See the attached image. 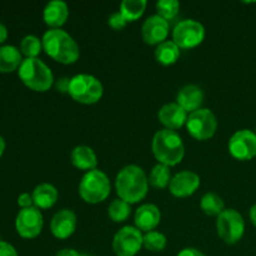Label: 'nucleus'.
Wrapping results in <instances>:
<instances>
[{
    "label": "nucleus",
    "instance_id": "0eeeda50",
    "mask_svg": "<svg viewBox=\"0 0 256 256\" xmlns=\"http://www.w3.org/2000/svg\"><path fill=\"white\" fill-rule=\"evenodd\" d=\"M216 230L225 244L234 245L244 236L245 222L239 212L235 209H225L218 216Z\"/></svg>",
    "mask_w": 256,
    "mask_h": 256
},
{
    "label": "nucleus",
    "instance_id": "f257e3e1",
    "mask_svg": "<svg viewBox=\"0 0 256 256\" xmlns=\"http://www.w3.org/2000/svg\"><path fill=\"white\" fill-rule=\"evenodd\" d=\"M115 189L119 199L128 204L142 202L149 190V179L144 170L138 165H126L115 179Z\"/></svg>",
    "mask_w": 256,
    "mask_h": 256
},
{
    "label": "nucleus",
    "instance_id": "ddd939ff",
    "mask_svg": "<svg viewBox=\"0 0 256 256\" xmlns=\"http://www.w3.org/2000/svg\"><path fill=\"white\" fill-rule=\"evenodd\" d=\"M169 35V22L159 15H152L144 22L142 26V36L146 44L159 45L166 42Z\"/></svg>",
    "mask_w": 256,
    "mask_h": 256
},
{
    "label": "nucleus",
    "instance_id": "f03ea898",
    "mask_svg": "<svg viewBox=\"0 0 256 256\" xmlns=\"http://www.w3.org/2000/svg\"><path fill=\"white\" fill-rule=\"evenodd\" d=\"M42 49L55 62L62 64H74L80 56L78 42L72 35L62 29H50L42 35Z\"/></svg>",
    "mask_w": 256,
    "mask_h": 256
},
{
    "label": "nucleus",
    "instance_id": "393cba45",
    "mask_svg": "<svg viewBox=\"0 0 256 256\" xmlns=\"http://www.w3.org/2000/svg\"><path fill=\"white\" fill-rule=\"evenodd\" d=\"M148 179H149V184L155 189H165L166 186H169L170 182H172L170 168L164 164H156L152 169Z\"/></svg>",
    "mask_w": 256,
    "mask_h": 256
},
{
    "label": "nucleus",
    "instance_id": "2eb2a0df",
    "mask_svg": "<svg viewBox=\"0 0 256 256\" xmlns=\"http://www.w3.org/2000/svg\"><path fill=\"white\" fill-rule=\"evenodd\" d=\"M76 224V214L70 209H62L52 216V222H50V230L56 239L64 240L74 234Z\"/></svg>",
    "mask_w": 256,
    "mask_h": 256
},
{
    "label": "nucleus",
    "instance_id": "6e6552de",
    "mask_svg": "<svg viewBox=\"0 0 256 256\" xmlns=\"http://www.w3.org/2000/svg\"><path fill=\"white\" fill-rule=\"evenodd\" d=\"M188 132L194 139L204 142L214 136L218 129V120L214 112L209 109H199L188 116Z\"/></svg>",
    "mask_w": 256,
    "mask_h": 256
},
{
    "label": "nucleus",
    "instance_id": "72a5a7b5",
    "mask_svg": "<svg viewBox=\"0 0 256 256\" xmlns=\"http://www.w3.org/2000/svg\"><path fill=\"white\" fill-rule=\"evenodd\" d=\"M178 256H206L202 252L195 248H185L178 254Z\"/></svg>",
    "mask_w": 256,
    "mask_h": 256
},
{
    "label": "nucleus",
    "instance_id": "39448f33",
    "mask_svg": "<svg viewBox=\"0 0 256 256\" xmlns=\"http://www.w3.org/2000/svg\"><path fill=\"white\" fill-rule=\"evenodd\" d=\"M112 185L108 175L99 169L85 172L79 184V195L88 204H99L110 194Z\"/></svg>",
    "mask_w": 256,
    "mask_h": 256
},
{
    "label": "nucleus",
    "instance_id": "473e14b6",
    "mask_svg": "<svg viewBox=\"0 0 256 256\" xmlns=\"http://www.w3.org/2000/svg\"><path fill=\"white\" fill-rule=\"evenodd\" d=\"M18 204L22 209H26V208H32L34 202H32V196L28 192H22V194L19 195L18 198Z\"/></svg>",
    "mask_w": 256,
    "mask_h": 256
},
{
    "label": "nucleus",
    "instance_id": "4468645a",
    "mask_svg": "<svg viewBox=\"0 0 256 256\" xmlns=\"http://www.w3.org/2000/svg\"><path fill=\"white\" fill-rule=\"evenodd\" d=\"M200 186V176L194 172H180L172 178L169 190L174 196L188 198L194 194Z\"/></svg>",
    "mask_w": 256,
    "mask_h": 256
},
{
    "label": "nucleus",
    "instance_id": "20e7f679",
    "mask_svg": "<svg viewBox=\"0 0 256 256\" xmlns=\"http://www.w3.org/2000/svg\"><path fill=\"white\" fill-rule=\"evenodd\" d=\"M19 78L34 92H48L54 84V75L50 68L39 58H26L19 68Z\"/></svg>",
    "mask_w": 256,
    "mask_h": 256
},
{
    "label": "nucleus",
    "instance_id": "a878e982",
    "mask_svg": "<svg viewBox=\"0 0 256 256\" xmlns=\"http://www.w3.org/2000/svg\"><path fill=\"white\" fill-rule=\"evenodd\" d=\"M200 208L209 216H219L225 210L224 200L214 192H206L200 200Z\"/></svg>",
    "mask_w": 256,
    "mask_h": 256
},
{
    "label": "nucleus",
    "instance_id": "aec40b11",
    "mask_svg": "<svg viewBox=\"0 0 256 256\" xmlns=\"http://www.w3.org/2000/svg\"><path fill=\"white\" fill-rule=\"evenodd\" d=\"M32 196L34 205L38 209H49L56 204L59 192L54 185L49 182H42L32 190Z\"/></svg>",
    "mask_w": 256,
    "mask_h": 256
},
{
    "label": "nucleus",
    "instance_id": "2f4dec72",
    "mask_svg": "<svg viewBox=\"0 0 256 256\" xmlns=\"http://www.w3.org/2000/svg\"><path fill=\"white\" fill-rule=\"evenodd\" d=\"M0 256H19L16 249L12 244L0 240Z\"/></svg>",
    "mask_w": 256,
    "mask_h": 256
},
{
    "label": "nucleus",
    "instance_id": "f8f14e48",
    "mask_svg": "<svg viewBox=\"0 0 256 256\" xmlns=\"http://www.w3.org/2000/svg\"><path fill=\"white\" fill-rule=\"evenodd\" d=\"M229 152L238 160H252L256 156V134L252 130L242 129L230 138Z\"/></svg>",
    "mask_w": 256,
    "mask_h": 256
},
{
    "label": "nucleus",
    "instance_id": "bb28decb",
    "mask_svg": "<svg viewBox=\"0 0 256 256\" xmlns=\"http://www.w3.org/2000/svg\"><path fill=\"white\" fill-rule=\"evenodd\" d=\"M130 204L122 199H115L110 202L109 208H108V214H109L110 219L115 222H122L130 216Z\"/></svg>",
    "mask_w": 256,
    "mask_h": 256
},
{
    "label": "nucleus",
    "instance_id": "423d86ee",
    "mask_svg": "<svg viewBox=\"0 0 256 256\" xmlns=\"http://www.w3.org/2000/svg\"><path fill=\"white\" fill-rule=\"evenodd\" d=\"M102 84L92 75L78 74L70 79L68 94L80 104H95L102 99Z\"/></svg>",
    "mask_w": 256,
    "mask_h": 256
},
{
    "label": "nucleus",
    "instance_id": "7c9ffc66",
    "mask_svg": "<svg viewBox=\"0 0 256 256\" xmlns=\"http://www.w3.org/2000/svg\"><path fill=\"white\" fill-rule=\"evenodd\" d=\"M126 22V19L122 16V14L120 12H112V14L108 18V24H109L114 30L124 29Z\"/></svg>",
    "mask_w": 256,
    "mask_h": 256
},
{
    "label": "nucleus",
    "instance_id": "9b49d317",
    "mask_svg": "<svg viewBox=\"0 0 256 256\" xmlns=\"http://www.w3.org/2000/svg\"><path fill=\"white\" fill-rule=\"evenodd\" d=\"M44 219L36 206L22 209L15 219V228L19 235L25 239H34L42 232Z\"/></svg>",
    "mask_w": 256,
    "mask_h": 256
},
{
    "label": "nucleus",
    "instance_id": "e433bc0d",
    "mask_svg": "<svg viewBox=\"0 0 256 256\" xmlns=\"http://www.w3.org/2000/svg\"><path fill=\"white\" fill-rule=\"evenodd\" d=\"M8 38V29L2 22H0V42H4Z\"/></svg>",
    "mask_w": 256,
    "mask_h": 256
},
{
    "label": "nucleus",
    "instance_id": "6ab92c4d",
    "mask_svg": "<svg viewBox=\"0 0 256 256\" xmlns=\"http://www.w3.org/2000/svg\"><path fill=\"white\" fill-rule=\"evenodd\" d=\"M204 102V92L196 85H185L176 95V104H179L186 112H194L202 109Z\"/></svg>",
    "mask_w": 256,
    "mask_h": 256
},
{
    "label": "nucleus",
    "instance_id": "b1692460",
    "mask_svg": "<svg viewBox=\"0 0 256 256\" xmlns=\"http://www.w3.org/2000/svg\"><path fill=\"white\" fill-rule=\"evenodd\" d=\"M146 5V0H124L120 4V12L126 22H135L142 16Z\"/></svg>",
    "mask_w": 256,
    "mask_h": 256
},
{
    "label": "nucleus",
    "instance_id": "5701e85b",
    "mask_svg": "<svg viewBox=\"0 0 256 256\" xmlns=\"http://www.w3.org/2000/svg\"><path fill=\"white\" fill-rule=\"evenodd\" d=\"M180 56V48L175 44L174 42H162L155 49V59L159 64L165 65H172L178 62Z\"/></svg>",
    "mask_w": 256,
    "mask_h": 256
},
{
    "label": "nucleus",
    "instance_id": "1a4fd4ad",
    "mask_svg": "<svg viewBox=\"0 0 256 256\" xmlns=\"http://www.w3.org/2000/svg\"><path fill=\"white\" fill-rule=\"evenodd\" d=\"M205 38V29L202 22L186 19L175 25L172 30V42L180 49H192L202 42Z\"/></svg>",
    "mask_w": 256,
    "mask_h": 256
},
{
    "label": "nucleus",
    "instance_id": "c9c22d12",
    "mask_svg": "<svg viewBox=\"0 0 256 256\" xmlns=\"http://www.w3.org/2000/svg\"><path fill=\"white\" fill-rule=\"evenodd\" d=\"M56 256H82V254H80L74 249H62L58 252Z\"/></svg>",
    "mask_w": 256,
    "mask_h": 256
},
{
    "label": "nucleus",
    "instance_id": "f3484780",
    "mask_svg": "<svg viewBox=\"0 0 256 256\" xmlns=\"http://www.w3.org/2000/svg\"><path fill=\"white\" fill-rule=\"evenodd\" d=\"M135 228L140 232H152L162 220V214L156 205L154 204H144L138 208L135 212Z\"/></svg>",
    "mask_w": 256,
    "mask_h": 256
},
{
    "label": "nucleus",
    "instance_id": "4c0bfd02",
    "mask_svg": "<svg viewBox=\"0 0 256 256\" xmlns=\"http://www.w3.org/2000/svg\"><path fill=\"white\" fill-rule=\"evenodd\" d=\"M250 220H252V225L256 228V204L252 205L250 209Z\"/></svg>",
    "mask_w": 256,
    "mask_h": 256
},
{
    "label": "nucleus",
    "instance_id": "c85d7f7f",
    "mask_svg": "<svg viewBox=\"0 0 256 256\" xmlns=\"http://www.w3.org/2000/svg\"><path fill=\"white\" fill-rule=\"evenodd\" d=\"M42 42L35 35H26L20 42V52L26 58H38L42 52Z\"/></svg>",
    "mask_w": 256,
    "mask_h": 256
},
{
    "label": "nucleus",
    "instance_id": "a211bd4d",
    "mask_svg": "<svg viewBox=\"0 0 256 256\" xmlns=\"http://www.w3.org/2000/svg\"><path fill=\"white\" fill-rule=\"evenodd\" d=\"M69 16V8L66 2L62 0H52L49 2L44 8L42 18L48 26L52 29H60L66 22Z\"/></svg>",
    "mask_w": 256,
    "mask_h": 256
},
{
    "label": "nucleus",
    "instance_id": "9d476101",
    "mask_svg": "<svg viewBox=\"0 0 256 256\" xmlns=\"http://www.w3.org/2000/svg\"><path fill=\"white\" fill-rule=\"evenodd\" d=\"M142 238L138 228L124 226L112 239V250L116 256H135L142 248Z\"/></svg>",
    "mask_w": 256,
    "mask_h": 256
},
{
    "label": "nucleus",
    "instance_id": "7ed1b4c3",
    "mask_svg": "<svg viewBox=\"0 0 256 256\" xmlns=\"http://www.w3.org/2000/svg\"><path fill=\"white\" fill-rule=\"evenodd\" d=\"M152 152L159 164L175 166L180 164L185 155V146L182 138L174 130H159L152 138Z\"/></svg>",
    "mask_w": 256,
    "mask_h": 256
},
{
    "label": "nucleus",
    "instance_id": "f704fd0d",
    "mask_svg": "<svg viewBox=\"0 0 256 256\" xmlns=\"http://www.w3.org/2000/svg\"><path fill=\"white\" fill-rule=\"evenodd\" d=\"M69 84H70V79H68V78H62V79H60L59 82H56V88L59 92H69Z\"/></svg>",
    "mask_w": 256,
    "mask_h": 256
},
{
    "label": "nucleus",
    "instance_id": "412c9836",
    "mask_svg": "<svg viewBox=\"0 0 256 256\" xmlns=\"http://www.w3.org/2000/svg\"><path fill=\"white\" fill-rule=\"evenodd\" d=\"M70 160H72V164L80 170L90 172V170L96 169V154L92 148L85 146V145H79V146L74 148L72 155H70Z\"/></svg>",
    "mask_w": 256,
    "mask_h": 256
},
{
    "label": "nucleus",
    "instance_id": "cd10ccee",
    "mask_svg": "<svg viewBox=\"0 0 256 256\" xmlns=\"http://www.w3.org/2000/svg\"><path fill=\"white\" fill-rule=\"evenodd\" d=\"M168 240L164 234L159 232H149L142 238V246L152 252H159L166 248Z\"/></svg>",
    "mask_w": 256,
    "mask_h": 256
},
{
    "label": "nucleus",
    "instance_id": "58836bf2",
    "mask_svg": "<svg viewBox=\"0 0 256 256\" xmlns=\"http://www.w3.org/2000/svg\"><path fill=\"white\" fill-rule=\"evenodd\" d=\"M4 150H5V140H4V138L0 135V156L2 155Z\"/></svg>",
    "mask_w": 256,
    "mask_h": 256
},
{
    "label": "nucleus",
    "instance_id": "c756f323",
    "mask_svg": "<svg viewBox=\"0 0 256 256\" xmlns=\"http://www.w3.org/2000/svg\"><path fill=\"white\" fill-rule=\"evenodd\" d=\"M156 12L159 16L166 22L174 19L180 10V2L176 0H160L156 2Z\"/></svg>",
    "mask_w": 256,
    "mask_h": 256
},
{
    "label": "nucleus",
    "instance_id": "dca6fc26",
    "mask_svg": "<svg viewBox=\"0 0 256 256\" xmlns=\"http://www.w3.org/2000/svg\"><path fill=\"white\" fill-rule=\"evenodd\" d=\"M159 122L169 130H176L182 126L186 125L188 112L176 102H170L165 104L159 110Z\"/></svg>",
    "mask_w": 256,
    "mask_h": 256
},
{
    "label": "nucleus",
    "instance_id": "4be33fe9",
    "mask_svg": "<svg viewBox=\"0 0 256 256\" xmlns=\"http://www.w3.org/2000/svg\"><path fill=\"white\" fill-rule=\"evenodd\" d=\"M22 62V52L14 45L0 46V72H12Z\"/></svg>",
    "mask_w": 256,
    "mask_h": 256
},
{
    "label": "nucleus",
    "instance_id": "ea45409f",
    "mask_svg": "<svg viewBox=\"0 0 256 256\" xmlns=\"http://www.w3.org/2000/svg\"><path fill=\"white\" fill-rule=\"evenodd\" d=\"M255 134H256V132H255Z\"/></svg>",
    "mask_w": 256,
    "mask_h": 256
}]
</instances>
